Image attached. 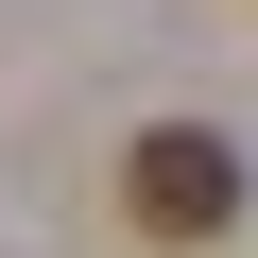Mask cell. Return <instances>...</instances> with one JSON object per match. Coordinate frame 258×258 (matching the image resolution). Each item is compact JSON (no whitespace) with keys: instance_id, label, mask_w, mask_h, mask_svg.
Instances as JSON below:
<instances>
[{"instance_id":"1","label":"cell","mask_w":258,"mask_h":258,"mask_svg":"<svg viewBox=\"0 0 258 258\" xmlns=\"http://www.w3.org/2000/svg\"><path fill=\"white\" fill-rule=\"evenodd\" d=\"M120 224H138V241H224L241 224V155L189 138V120H155V138L120 155Z\"/></svg>"}]
</instances>
